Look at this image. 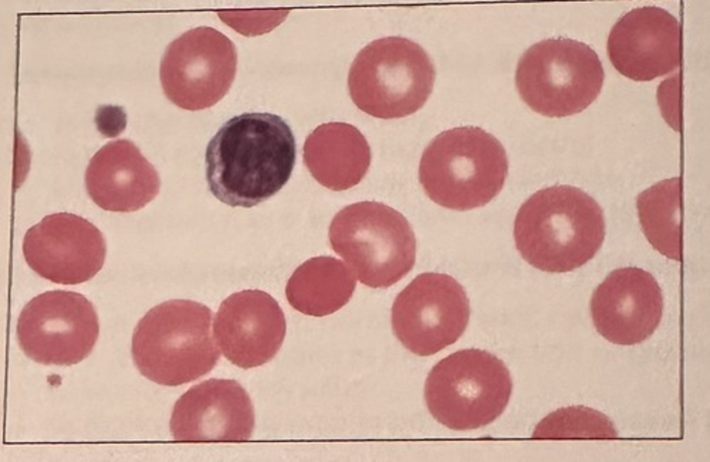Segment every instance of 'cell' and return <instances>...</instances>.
Returning a JSON list of instances; mask_svg holds the SVG:
<instances>
[{
    "instance_id": "15",
    "label": "cell",
    "mask_w": 710,
    "mask_h": 462,
    "mask_svg": "<svg viewBox=\"0 0 710 462\" xmlns=\"http://www.w3.org/2000/svg\"><path fill=\"white\" fill-rule=\"evenodd\" d=\"M661 288L649 272L637 267L614 270L596 287L590 301L594 325L604 338L619 345L639 344L652 335L663 314Z\"/></svg>"
},
{
    "instance_id": "3",
    "label": "cell",
    "mask_w": 710,
    "mask_h": 462,
    "mask_svg": "<svg viewBox=\"0 0 710 462\" xmlns=\"http://www.w3.org/2000/svg\"><path fill=\"white\" fill-rule=\"evenodd\" d=\"M211 319L207 306L191 300H170L150 309L132 338V356L140 373L158 384L175 387L211 371L220 355Z\"/></svg>"
},
{
    "instance_id": "2",
    "label": "cell",
    "mask_w": 710,
    "mask_h": 462,
    "mask_svg": "<svg viewBox=\"0 0 710 462\" xmlns=\"http://www.w3.org/2000/svg\"><path fill=\"white\" fill-rule=\"evenodd\" d=\"M605 237L603 212L581 189L556 185L532 194L519 208L514 238L521 257L532 267L563 273L591 260Z\"/></svg>"
},
{
    "instance_id": "19",
    "label": "cell",
    "mask_w": 710,
    "mask_h": 462,
    "mask_svg": "<svg viewBox=\"0 0 710 462\" xmlns=\"http://www.w3.org/2000/svg\"><path fill=\"white\" fill-rule=\"evenodd\" d=\"M356 285L354 273L343 261L331 256H318L295 270L287 282L286 296L298 312L324 317L347 303Z\"/></svg>"
},
{
    "instance_id": "5",
    "label": "cell",
    "mask_w": 710,
    "mask_h": 462,
    "mask_svg": "<svg viewBox=\"0 0 710 462\" xmlns=\"http://www.w3.org/2000/svg\"><path fill=\"white\" fill-rule=\"evenodd\" d=\"M435 77L433 63L419 44L391 36L374 40L358 52L347 82L358 109L391 119L419 109L433 90Z\"/></svg>"
},
{
    "instance_id": "10",
    "label": "cell",
    "mask_w": 710,
    "mask_h": 462,
    "mask_svg": "<svg viewBox=\"0 0 710 462\" xmlns=\"http://www.w3.org/2000/svg\"><path fill=\"white\" fill-rule=\"evenodd\" d=\"M470 314L463 287L445 274L416 276L395 298L391 311L394 334L419 356L434 355L463 334Z\"/></svg>"
},
{
    "instance_id": "1",
    "label": "cell",
    "mask_w": 710,
    "mask_h": 462,
    "mask_svg": "<svg viewBox=\"0 0 710 462\" xmlns=\"http://www.w3.org/2000/svg\"><path fill=\"white\" fill-rule=\"evenodd\" d=\"M295 159L294 135L281 116L269 112L234 116L207 144L209 190L228 206L251 208L282 188Z\"/></svg>"
},
{
    "instance_id": "7",
    "label": "cell",
    "mask_w": 710,
    "mask_h": 462,
    "mask_svg": "<svg viewBox=\"0 0 710 462\" xmlns=\"http://www.w3.org/2000/svg\"><path fill=\"white\" fill-rule=\"evenodd\" d=\"M512 382L502 360L484 350H458L429 372L424 398L432 416L457 431L480 428L500 416L510 400Z\"/></svg>"
},
{
    "instance_id": "13",
    "label": "cell",
    "mask_w": 710,
    "mask_h": 462,
    "mask_svg": "<svg viewBox=\"0 0 710 462\" xmlns=\"http://www.w3.org/2000/svg\"><path fill=\"white\" fill-rule=\"evenodd\" d=\"M682 26L666 10L648 6L621 17L607 38L614 67L635 81H650L682 64Z\"/></svg>"
},
{
    "instance_id": "21",
    "label": "cell",
    "mask_w": 710,
    "mask_h": 462,
    "mask_svg": "<svg viewBox=\"0 0 710 462\" xmlns=\"http://www.w3.org/2000/svg\"><path fill=\"white\" fill-rule=\"evenodd\" d=\"M546 438L557 439H616L613 423L603 413L585 406L562 408L547 416Z\"/></svg>"
},
{
    "instance_id": "4",
    "label": "cell",
    "mask_w": 710,
    "mask_h": 462,
    "mask_svg": "<svg viewBox=\"0 0 710 462\" xmlns=\"http://www.w3.org/2000/svg\"><path fill=\"white\" fill-rule=\"evenodd\" d=\"M508 170L500 141L483 129L461 126L437 135L423 152L419 182L426 195L447 208L481 207L501 190Z\"/></svg>"
},
{
    "instance_id": "18",
    "label": "cell",
    "mask_w": 710,
    "mask_h": 462,
    "mask_svg": "<svg viewBox=\"0 0 710 462\" xmlns=\"http://www.w3.org/2000/svg\"><path fill=\"white\" fill-rule=\"evenodd\" d=\"M304 160L320 184L342 190L357 184L364 177L370 163V150L354 126L329 123L320 125L307 137Z\"/></svg>"
},
{
    "instance_id": "16",
    "label": "cell",
    "mask_w": 710,
    "mask_h": 462,
    "mask_svg": "<svg viewBox=\"0 0 710 462\" xmlns=\"http://www.w3.org/2000/svg\"><path fill=\"white\" fill-rule=\"evenodd\" d=\"M286 329L285 317L277 301L259 290L229 296L221 303L214 324L223 355L245 369L271 360L282 345Z\"/></svg>"
},
{
    "instance_id": "12",
    "label": "cell",
    "mask_w": 710,
    "mask_h": 462,
    "mask_svg": "<svg viewBox=\"0 0 710 462\" xmlns=\"http://www.w3.org/2000/svg\"><path fill=\"white\" fill-rule=\"evenodd\" d=\"M22 249L26 263L36 274L62 285L92 279L103 267L106 255L101 231L69 213L46 215L31 227Z\"/></svg>"
},
{
    "instance_id": "8",
    "label": "cell",
    "mask_w": 710,
    "mask_h": 462,
    "mask_svg": "<svg viewBox=\"0 0 710 462\" xmlns=\"http://www.w3.org/2000/svg\"><path fill=\"white\" fill-rule=\"evenodd\" d=\"M604 70L597 53L584 42L549 38L528 48L520 57L515 84L521 100L548 117L580 113L600 94Z\"/></svg>"
},
{
    "instance_id": "20",
    "label": "cell",
    "mask_w": 710,
    "mask_h": 462,
    "mask_svg": "<svg viewBox=\"0 0 710 462\" xmlns=\"http://www.w3.org/2000/svg\"><path fill=\"white\" fill-rule=\"evenodd\" d=\"M637 208L642 231L660 254L682 260V179L662 180L641 193Z\"/></svg>"
},
{
    "instance_id": "11",
    "label": "cell",
    "mask_w": 710,
    "mask_h": 462,
    "mask_svg": "<svg viewBox=\"0 0 710 462\" xmlns=\"http://www.w3.org/2000/svg\"><path fill=\"white\" fill-rule=\"evenodd\" d=\"M236 64V47L226 35L211 27L191 29L165 50L159 69L163 91L182 108L211 107L230 89Z\"/></svg>"
},
{
    "instance_id": "6",
    "label": "cell",
    "mask_w": 710,
    "mask_h": 462,
    "mask_svg": "<svg viewBox=\"0 0 710 462\" xmlns=\"http://www.w3.org/2000/svg\"><path fill=\"white\" fill-rule=\"evenodd\" d=\"M332 249L360 282L386 288L413 267L416 240L406 218L384 204L364 201L338 212L329 229Z\"/></svg>"
},
{
    "instance_id": "17",
    "label": "cell",
    "mask_w": 710,
    "mask_h": 462,
    "mask_svg": "<svg viewBox=\"0 0 710 462\" xmlns=\"http://www.w3.org/2000/svg\"><path fill=\"white\" fill-rule=\"evenodd\" d=\"M87 192L103 210L132 212L157 195L159 179L153 166L130 141L118 139L103 146L85 172Z\"/></svg>"
},
{
    "instance_id": "14",
    "label": "cell",
    "mask_w": 710,
    "mask_h": 462,
    "mask_svg": "<svg viewBox=\"0 0 710 462\" xmlns=\"http://www.w3.org/2000/svg\"><path fill=\"white\" fill-rule=\"evenodd\" d=\"M254 412L250 398L234 380L211 378L191 387L174 405L173 440L239 442L250 438Z\"/></svg>"
},
{
    "instance_id": "9",
    "label": "cell",
    "mask_w": 710,
    "mask_h": 462,
    "mask_svg": "<svg viewBox=\"0 0 710 462\" xmlns=\"http://www.w3.org/2000/svg\"><path fill=\"white\" fill-rule=\"evenodd\" d=\"M98 334V318L92 302L67 290L47 291L33 298L17 324L21 349L45 365L78 364L90 354Z\"/></svg>"
}]
</instances>
